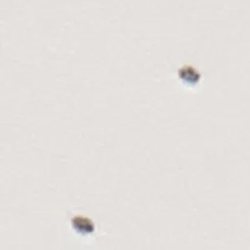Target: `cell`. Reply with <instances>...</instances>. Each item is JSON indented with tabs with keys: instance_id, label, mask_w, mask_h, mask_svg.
Returning a JSON list of instances; mask_svg holds the SVG:
<instances>
[{
	"instance_id": "obj_1",
	"label": "cell",
	"mask_w": 250,
	"mask_h": 250,
	"mask_svg": "<svg viewBox=\"0 0 250 250\" xmlns=\"http://www.w3.org/2000/svg\"><path fill=\"white\" fill-rule=\"evenodd\" d=\"M74 228L83 233H90L94 227L92 222L88 218L83 216H76L72 219Z\"/></svg>"
}]
</instances>
